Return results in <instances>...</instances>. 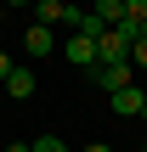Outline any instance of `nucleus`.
Wrapping results in <instances>:
<instances>
[{
  "label": "nucleus",
  "instance_id": "nucleus-15",
  "mask_svg": "<svg viewBox=\"0 0 147 152\" xmlns=\"http://www.w3.org/2000/svg\"><path fill=\"white\" fill-rule=\"evenodd\" d=\"M0 23H6V6H0Z\"/></svg>",
  "mask_w": 147,
  "mask_h": 152
},
{
  "label": "nucleus",
  "instance_id": "nucleus-11",
  "mask_svg": "<svg viewBox=\"0 0 147 152\" xmlns=\"http://www.w3.org/2000/svg\"><path fill=\"white\" fill-rule=\"evenodd\" d=\"M85 152H113V147H108V141H91V147H85Z\"/></svg>",
  "mask_w": 147,
  "mask_h": 152
},
{
  "label": "nucleus",
  "instance_id": "nucleus-12",
  "mask_svg": "<svg viewBox=\"0 0 147 152\" xmlns=\"http://www.w3.org/2000/svg\"><path fill=\"white\" fill-rule=\"evenodd\" d=\"M6 152H28V141H11V147H6Z\"/></svg>",
  "mask_w": 147,
  "mask_h": 152
},
{
  "label": "nucleus",
  "instance_id": "nucleus-9",
  "mask_svg": "<svg viewBox=\"0 0 147 152\" xmlns=\"http://www.w3.org/2000/svg\"><path fill=\"white\" fill-rule=\"evenodd\" d=\"M28 152H68L62 135H40V141H28Z\"/></svg>",
  "mask_w": 147,
  "mask_h": 152
},
{
  "label": "nucleus",
  "instance_id": "nucleus-16",
  "mask_svg": "<svg viewBox=\"0 0 147 152\" xmlns=\"http://www.w3.org/2000/svg\"><path fill=\"white\" fill-rule=\"evenodd\" d=\"M68 6H74V0H68Z\"/></svg>",
  "mask_w": 147,
  "mask_h": 152
},
{
  "label": "nucleus",
  "instance_id": "nucleus-13",
  "mask_svg": "<svg viewBox=\"0 0 147 152\" xmlns=\"http://www.w3.org/2000/svg\"><path fill=\"white\" fill-rule=\"evenodd\" d=\"M0 6H34V0H0Z\"/></svg>",
  "mask_w": 147,
  "mask_h": 152
},
{
  "label": "nucleus",
  "instance_id": "nucleus-3",
  "mask_svg": "<svg viewBox=\"0 0 147 152\" xmlns=\"http://www.w3.org/2000/svg\"><path fill=\"white\" fill-rule=\"evenodd\" d=\"M96 62H130V39L119 28H102L96 34Z\"/></svg>",
  "mask_w": 147,
  "mask_h": 152
},
{
  "label": "nucleus",
  "instance_id": "nucleus-4",
  "mask_svg": "<svg viewBox=\"0 0 147 152\" xmlns=\"http://www.w3.org/2000/svg\"><path fill=\"white\" fill-rule=\"evenodd\" d=\"M62 56H68L74 68H96V39H91V34H68V39H62Z\"/></svg>",
  "mask_w": 147,
  "mask_h": 152
},
{
  "label": "nucleus",
  "instance_id": "nucleus-5",
  "mask_svg": "<svg viewBox=\"0 0 147 152\" xmlns=\"http://www.w3.org/2000/svg\"><path fill=\"white\" fill-rule=\"evenodd\" d=\"M142 102H147V90H136V85H125V90L108 96V107H113L119 118H142Z\"/></svg>",
  "mask_w": 147,
  "mask_h": 152
},
{
  "label": "nucleus",
  "instance_id": "nucleus-14",
  "mask_svg": "<svg viewBox=\"0 0 147 152\" xmlns=\"http://www.w3.org/2000/svg\"><path fill=\"white\" fill-rule=\"evenodd\" d=\"M142 124H147V102H142Z\"/></svg>",
  "mask_w": 147,
  "mask_h": 152
},
{
  "label": "nucleus",
  "instance_id": "nucleus-8",
  "mask_svg": "<svg viewBox=\"0 0 147 152\" xmlns=\"http://www.w3.org/2000/svg\"><path fill=\"white\" fill-rule=\"evenodd\" d=\"M91 17H96L102 28H119V23H125V0H96V6H91Z\"/></svg>",
  "mask_w": 147,
  "mask_h": 152
},
{
  "label": "nucleus",
  "instance_id": "nucleus-17",
  "mask_svg": "<svg viewBox=\"0 0 147 152\" xmlns=\"http://www.w3.org/2000/svg\"><path fill=\"white\" fill-rule=\"evenodd\" d=\"M142 152H147V147H142Z\"/></svg>",
  "mask_w": 147,
  "mask_h": 152
},
{
  "label": "nucleus",
  "instance_id": "nucleus-2",
  "mask_svg": "<svg viewBox=\"0 0 147 152\" xmlns=\"http://www.w3.org/2000/svg\"><path fill=\"white\" fill-rule=\"evenodd\" d=\"M34 23L40 28H74L79 6H68V0H34Z\"/></svg>",
  "mask_w": 147,
  "mask_h": 152
},
{
  "label": "nucleus",
  "instance_id": "nucleus-10",
  "mask_svg": "<svg viewBox=\"0 0 147 152\" xmlns=\"http://www.w3.org/2000/svg\"><path fill=\"white\" fill-rule=\"evenodd\" d=\"M11 68H17V62H11V56L0 51V85H6V73H11Z\"/></svg>",
  "mask_w": 147,
  "mask_h": 152
},
{
  "label": "nucleus",
  "instance_id": "nucleus-7",
  "mask_svg": "<svg viewBox=\"0 0 147 152\" xmlns=\"http://www.w3.org/2000/svg\"><path fill=\"white\" fill-rule=\"evenodd\" d=\"M0 90H6V96H17V102H28V96H34V68H11Z\"/></svg>",
  "mask_w": 147,
  "mask_h": 152
},
{
  "label": "nucleus",
  "instance_id": "nucleus-6",
  "mask_svg": "<svg viewBox=\"0 0 147 152\" xmlns=\"http://www.w3.org/2000/svg\"><path fill=\"white\" fill-rule=\"evenodd\" d=\"M23 51H28V56H51V51H57V28H40V23H34V28L23 34Z\"/></svg>",
  "mask_w": 147,
  "mask_h": 152
},
{
  "label": "nucleus",
  "instance_id": "nucleus-1",
  "mask_svg": "<svg viewBox=\"0 0 147 152\" xmlns=\"http://www.w3.org/2000/svg\"><path fill=\"white\" fill-rule=\"evenodd\" d=\"M85 73H91V85L108 90V96L125 90V85H136V68H130V62H96V68H85Z\"/></svg>",
  "mask_w": 147,
  "mask_h": 152
}]
</instances>
